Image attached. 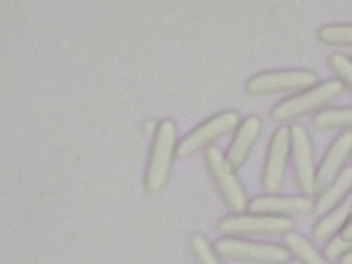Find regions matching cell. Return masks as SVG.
<instances>
[{
	"mask_svg": "<svg viewBox=\"0 0 352 264\" xmlns=\"http://www.w3.org/2000/svg\"><path fill=\"white\" fill-rule=\"evenodd\" d=\"M342 91L344 85L337 78L315 84L276 103L271 109L270 117L275 122L296 121L308 114L320 111L326 104L340 96Z\"/></svg>",
	"mask_w": 352,
	"mask_h": 264,
	"instance_id": "obj_1",
	"label": "cell"
},
{
	"mask_svg": "<svg viewBox=\"0 0 352 264\" xmlns=\"http://www.w3.org/2000/svg\"><path fill=\"white\" fill-rule=\"evenodd\" d=\"M177 147V126L175 121L162 120L154 133L151 153L146 170V190L155 195L164 190L169 180L172 161Z\"/></svg>",
	"mask_w": 352,
	"mask_h": 264,
	"instance_id": "obj_2",
	"label": "cell"
},
{
	"mask_svg": "<svg viewBox=\"0 0 352 264\" xmlns=\"http://www.w3.org/2000/svg\"><path fill=\"white\" fill-rule=\"evenodd\" d=\"M217 231L227 236L243 235H285L292 231L293 223L289 217L263 213H234L219 220Z\"/></svg>",
	"mask_w": 352,
	"mask_h": 264,
	"instance_id": "obj_3",
	"label": "cell"
},
{
	"mask_svg": "<svg viewBox=\"0 0 352 264\" xmlns=\"http://www.w3.org/2000/svg\"><path fill=\"white\" fill-rule=\"evenodd\" d=\"M318 84V74L307 69L271 70L252 76L245 89L250 95H274L292 91H302Z\"/></svg>",
	"mask_w": 352,
	"mask_h": 264,
	"instance_id": "obj_4",
	"label": "cell"
},
{
	"mask_svg": "<svg viewBox=\"0 0 352 264\" xmlns=\"http://www.w3.org/2000/svg\"><path fill=\"white\" fill-rule=\"evenodd\" d=\"M241 122L239 113L235 110L221 111L188 132L176 147L179 157H191L202 148H208L217 139L234 132Z\"/></svg>",
	"mask_w": 352,
	"mask_h": 264,
	"instance_id": "obj_5",
	"label": "cell"
},
{
	"mask_svg": "<svg viewBox=\"0 0 352 264\" xmlns=\"http://www.w3.org/2000/svg\"><path fill=\"white\" fill-rule=\"evenodd\" d=\"M205 161L224 202L234 213H243L248 209L249 199L242 183L235 175L236 170L230 166L224 154L214 146L206 148Z\"/></svg>",
	"mask_w": 352,
	"mask_h": 264,
	"instance_id": "obj_6",
	"label": "cell"
},
{
	"mask_svg": "<svg viewBox=\"0 0 352 264\" xmlns=\"http://www.w3.org/2000/svg\"><path fill=\"white\" fill-rule=\"evenodd\" d=\"M290 158L293 166L294 182L304 195H314L316 192L315 176L316 165L311 136L301 124H292L290 126Z\"/></svg>",
	"mask_w": 352,
	"mask_h": 264,
	"instance_id": "obj_7",
	"label": "cell"
},
{
	"mask_svg": "<svg viewBox=\"0 0 352 264\" xmlns=\"http://www.w3.org/2000/svg\"><path fill=\"white\" fill-rule=\"evenodd\" d=\"M213 249L220 256L253 264H282L289 260V250L285 246L252 242L236 236L217 241Z\"/></svg>",
	"mask_w": 352,
	"mask_h": 264,
	"instance_id": "obj_8",
	"label": "cell"
},
{
	"mask_svg": "<svg viewBox=\"0 0 352 264\" xmlns=\"http://www.w3.org/2000/svg\"><path fill=\"white\" fill-rule=\"evenodd\" d=\"M290 158V128L278 126L270 140L263 173L261 186L265 192H278L285 182L286 168Z\"/></svg>",
	"mask_w": 352,
	"mask_h": 264,
	"instance_id": "obj_9",
	"label": "cell"
},
{
	"mask_svg": "<svg viewBox=\"0 0 352 264\" xmlns=\"http://www.w3.org/2000/svg\"><path fill=\"white\" fill-rule=\"evenodd\" d=\"M315 201L308 195H279L276 192H267L257 195L248 204L252 213L274 214V216H294L314 212Z\"/></svg>",
	"mask_w": 352,
	"mask_h": 264,
	"instance_id": "obj_10",
	"label": "cell"
},
{
	"mask_svg": "<svg viewBox=\"0 0 352 264\" xmlns=\"http://www.w3.org/2000/svg\"><path fill=\"white\" fill-rule=\"evenodd\" d=\"M352 153V131L338 133L326 148L319 166L316 168V192L322 191L344 168Z\"/></svg>",
	"mask_w": 352,
	"mask_h": 264,
	"instance_id": "obj_11",
	"label": "cell"
},
{
	"mask_svg": "<svg viewBox=\"0 0 352 264\" xmlns=\"http://www.w3.org/2000/svg\"><path fill=\"white\" fill-rule=\"evenodd\" d=\"M261 129L263 121L258 116L254 114L248 116L239 122V125L234 131V138L227 151L224 153L227 162L234 170H238L245 165L252 148L260 138Z\"/></svg>",
	"mask_w": 352,
	"mask_h": 264,
	"instance_id": "obj_12",
	"label": "cell"
},
{
	"mask_svg": "<svg viewBox=\"0 0 352 264\" xmlns=\"http://www.w3.org/2000/svg\"><path fill=\"white\" fill-rule=\"evenodd\" d=\"M352 192V165L345 166L341 172L322 190L315 201L314 210L316 213H326L338 204H341Z\"/></svg>",
	"mask_w": 352,
	"mask_h": 264,
	"instance_id": "obj_13",
	"label": "cell"
},
{
	"mask_svg": "<svg viewBox=\"0 0 352 264\" xmlns=\"http://www.w3.org/2000/svg\"><path fill=\"white\" fill-rule=\"evenodd\" d=\"M351 214L349 197H346L341 204L323 213L320 220L314 226L312 235L318 241H324L331 238L336 232L340 231L348 216Z\"/></svg>",
	"mask_w": 352,
	"mask_h": 264,
	"instance_id": "obj_14",
	"label": "cell"
},
{
	"mask_svg": "<svg viewBox=\"0 0 352 264\" xmlns=\"http://www.w3.org/2000/svg\"><path fill=\"white\" fill-rule=\"evenodd\" d=\"M285 248L292 252L302 264H329L327 258L320 254L315 246L302 235L289 231L283 235Z\"/></svg>",
	"mask_w": 352,
	"mask_h": 264,
	"instance_id": "obj_15",
	"label": "cell"
},
{
	"mask_svg": "<svg viewBox=\"0 0 352 264\" xmlns=\"http://www.w3.org/2000/svg\"><path fill=\"white\" fill-rule=\"evenodd\" d=\"M312 124L318 131L352 129V107H331L315 113Z\"/></svg>",
	"mask_w": 352,
	"mask_h": 264,
	"instance_id": "obj_16",
	"label": "cell"
},
{
	"mask_svg": "<svg viewBox=\"0 0 352 264\" xmlns=\"http://www.w3.org/2000/svg\"><path fill=\"white\" fill-rule=\"evenodd\" d=\"M318 38L327 45H352V23L326 25L318 30Z\"/></svg>",
	"mask_w": 352,
	"mask_h": 264,
	"instance_id": "obj_17",
	"label": "cell"
},
{
	"mask_svg": "<svg viewBox=\"0 0 352 264\" xmlns=\"http://www.w3.org/2000/svg\"><path fill=\"white\" fill-rule=\"evenodd\" d=\"M327 63L331 72L337 76V80L344 85V88L346 87L352 91V59L342 54L334 52L329 56Z\"/></svg>",
	"mask_w": 352,
	"mask_h": 264,
	"instance_id": "obj_18",
	"label": "cell"
},
{
	"mask_svg": "<svg viewBox=\"0 0 352 264\" xmlns=\"http://www.w3.org/2000/svg\"><path fill=\"white\" fill-rule=\"evenodd\" d=\"M190 245L199 264H221L216 254V250L202 235L194 234L190 239Z\"/></svg>",
	"mask_w": 352,
	"mask_h": 264,
	"instance_id": "obj_19",
	"label": "cell"
},
{
	"mask_svg": "<svg viewBox=\"0 0 352 264\" xmlns=\"http://www.w3.org/2000/svg\"><path fill=\"white\" fill-rule=\"evenodd\" d=\"M352 245L345 243L338 235H333L331 238H329V242L324 248V257L327 260H334L338 258L345 250L351 249Z\"/></svg>",
	"mask_w": 352,
	"mask_h": 264,
	"instance_id": "obj_20",
	"label": "cell"
},
{
	"mask_svg": "<svg viewBox=\"0 0 352 264\" xmlns=\"http://www.w3.org/2000/svg\"><path fill=\"white\" fill-rule=\"evenodd\" d=\"M345 243L352 245V213L348 216V219L345 220V223L342 224V227L340 228L338 234H337Z\"/></svg>",
	"mask_w": 352,
	"mask_h": 264,
	"instance_id": "obj_21",
	"label": "cell"
},
{
	"mask_svg": "<svg viewBox=\"0 0 352 264\" xmlns=\"http://www.w3.org/2000/svg\"><path fill=\"white\" fill-rule=\"evenodd\" d=\"M338 264H352V249L345 250V252L338 257Z\"/></svg>",
	"mask_w": 352,
	"mask_h": 264,
	"instance_id": "obj_22",
	"label": "cell"
},
{
	"mask_svg": "<svg viewBox=\"0 0 352 264\" xmlns=\"http://www.w3.org/2000/svg\"><path fill=\"white\" fill-rule=\"evenodd\" d=\"M349 208H351V213H352V192L349 194Z\"/></svg>",
	"mask_w": 352,
	"mask_h": 264,
	"instance_id": "obj_23",
	"label": "cell"
},
{
	"mask_svg": "<svg viewBox=\"0 0 352 264\" xmlns=\"http://www.w3.org/2000/svg\"><path fill=\"white\" fill-rule=\"evenodd\" d=\"M282 264H300V263H297V261H290V260H287L286 263H282Z\"/></svg>",
	"mask_w": 352,
	"mask_h": 264,
	"instance_id": "obj_24",
	"label": "cell"
},
{
	"mask_svg": "<svg viewBox=\"0 0 352 264\" xmlns=\"http://www.w3.org/2000/svg\"><path fill=\"white\" fill-rule=\"evenodd\" d=\"M351 160H352V153H351Z\"/></svg>",
	"mask_w": 352,
	"mask_h": 264,
	"instance_id": "obj_25",
	"label": "cell"
}]
</instances>
